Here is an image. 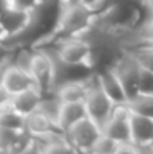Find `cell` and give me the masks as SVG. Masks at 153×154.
I'll return each instance as SVG.
<instances>
[{"label": "cell", "instance_id": "obj_13", "mask_svg": "<svg viewBox=\"0 0 153 154\" xmlns=\"http://www.w3.org/2000/svg\"><path fill=\"white\" fill-rule=\"evenodd\" d=\"M42 97L43 93L37 87H31L29 89H24L22 92L12 95L10 107L26 118L31 112L37 111Z\"/></svg>", "mask_w": 153, "mask_h": 154}, {"label": "cell", "instance_id": "obj_21", "mask_svg": "<svg viewBox=\"0 0 153 154\" xmlns=\"http://www.w3.org/2000/svg\"><path fill=\"white\" fill-rule=\"evenodd\" d=\"M129 51L136 57L141 66L153 72V48H137L129 49Z\"/></svg>", "mask_w": 153, "mask_h": 154}, {"label": "cell", "instance_id": "obj_1", "mask_svg": "<svg viewBox=\"0 0 153 154\" xmlns=\"http://www.w3.org/2000/svg\"><path fill=\"white\" fill-rule=\"evenodd\" d=\"M94 20L95 11L80 0H61V12L56 31L45 43L37 48L52 45L64 38L79 37L92 26Z\"/></svg>", "mask_w": 153, "mask_h": 154}, {"label": "cell", "instance_id": "obj_2", "mask_svg": "<svg viewBox=\"0 0 153 154\" xmlns=\"http://www.w3.org/2000/svg\"><path fill=\"white\" fill-rule=\"evenodd\" d=\"M87 82V96L84 99V104L87 108L88 116L103 130L106 123L111 118L115 104L102 89L98 81L96 73L91 75L86 80Z\"/></svg>", "mask_w": 153, "mask_h": 154}, {"label": "cell", "instance_id": "obj_25", "mask_svg": "<svg viewBox=\"0 0 153 154\" xmlns=\"http://www.w3.org/2000/svg\"><path fill=\"white\" fill-rule=\"evenodd\" d=\"M137 153V146L133 143H121L117 152L114 154H136Z\"/></svg>", "mask_w": 153, "mask_h": 154}, {"label": "cell", "instance_id": "obj_9", "mask_svg": "<svg viewBox=\"0 0 153 154\" xmlns=\"http://www.w3.org/2000/svg\"><path fill=\"white\" fill-rule=\"evenodd\" d=\"M130 133L132 143L137 147L151 146L153 142V119L140 114H130Z\"/></svg>", "mask_w": 153, "mask_h": 154}, {"label": "cell", "instance_id": "obj_12", "mask_svg": "<svg viewBox=\"0 0 153 154\" xmlns=\"http://www.w3.org/2000/svg\"><path fill=\"white\" fill-rule=\"evenodd\" d=\"M0 82L10 91L11 95L19 93L22 91L29 89L31 87H37L31 75H30V72L16 66L15 64H12L5 70V73L3 75L2 80H0Z\"/></svg>", "mask_w": 153, "mask_h": 154}, {"label": "cell", "instance_id": "obj_19", "mask_svg": "<svg viewBox=\"0 0 153 154\" xmlns=\"http://www.w3.org/2000/svg\"><path fill=\"white\" fill-rule=\"evenodd\" d=\"M119 145L121 143L117 142L115 139L110 138V137L102 133V135L98 138V141L92 146L89 154H114L119 147Z\"/></svg>", "mask_w": 153, "mask_h": 154}, {"label": "cell", "instance_id": "obj_23", "mask_svg": "<svg viewBox=\"0 0 153 154\" xmlns=\"http://www.w3.org/2000/svg\"><path fill=\"white\" fill-rule=\"evenodd\" d=\"M20 154H43V146L37 138H31V141Z\"/></svg>", "mask_w": 153, "mask_h": 154}, {"label": "cell", "instance_id": "obj_33", "mask_svg": "<svg viewBox=\"0 0 153 154\" xmlns=\"http://www.w3.org/2000/svg\"><path fill=\"white\" fill-rule=\"evenodd\" d=\"M0 109H2V108H0Z\"/></svg>", "mask_w": 153, "mask_h": 154}, {"label": "cell", "instance_id": "obj_7", "mask_svg": "<svg viewBox=\"0 0 153 154\" xmlns=\"http://www.w3.org/2000/svg\"><path fill=\"white\" fill-rule=\"evenodd\" d=\"M130 108L127 104H115L111 118L102 133L107 137L115 139L119 143H132V133H130Z\"/></svg>", "mask_w": 153, "mask_h": 154}, {"label": "cell", "instance_id": "obj_5", "mask_svg": "<svg viewBox=\"0 0 153 154\" xmlns=\"http://www.w3.org/2000/svg\"><path fill=\"white\" fill-rule=\"evenodd\" d=\"M65 135L77 152L89 153L98 138L102 135V128L89 116H86L70 126Z\"/></svg>", "mask_w": 153, "mask_h": 154}, {"label": "cell", "instance_id": "obj_6", "mask_svg": "<svg viewBox=\"0 0 153 154\" xmlns=\"http://www.w3.org/2000/svg\"><path fill=\"white\" fill-rule=\"evenodd\" d=\"M141 65L136 60V57L129 50H125L123 54L114 64L113 70L119 79L127 99H133L138 95V76H140Z\"/></svg>", "mask_w": 153, "mask_h": 154}, {"label": "cell", "instance_id": "obj_20", "mask_svg": "<svg viewBox=\"0 0 153 154\" xmlns=\"http://www.w3.org/2000/svg\"><path fill=\"white\" fill-rule=\"evenodd\" d=\"M24 130H11V128L0 127V154H5L20 138Z\"/></svg>", "mask_w": 153, "mask_h": 154}, {"label": "cell", "instance_id": "obj_31", "mask_svg": "<svg viewBox=\"0 0 153 154\" xmlns=\"http://www.w3.org/2000/svg\"><path fill=\"white\" fill-rule=\"evenodd\" d=\"M39 2H50V0H39Z\"/></svg>", "mask_w": 153, "mask_h": 154}, {"label": "cell", "instance_id": "obj_32", "mask_svg": "<svg viewBox=\"0 0 153 154\" xmlns=\"http://www.w3.org/2000/svg\"><path fill=\"white\" fill-rule=\"evenodd\" d=\"M151 146H152V147H153V142H152V145H151Z\"/></svg>", "mask_w": 153, "mask_h": 154}, {"label": "cell", "instance_id": "obj_29", "mask_svg": "<svg viewBox=\"0 0 153 154\" xmlns=\"http://www.w3.org/2000/svg\"><path fill=\"white\" fill-rule=\"evenodd\" d=\"M145 150H146V153H148V154H153V147L152 146H146Z\"/></svg>", "mask_w": 153, "mask_h": 154}, {"label": "cell", "instance_id": "obj_24", "mask_svg": "<svg viewBox=\"0 0 153 154\" xmlns=\"http://www.w3.org/2000/svg\"><path fill=\"white\" fill-rule=\"evenodd\" d=\"M11 97H12V95L10 93V91L0 82V108H4V107L10 106Z\"/></svg>", "mask_w": 153, "mask_h": 154}, {"label": "cell", "instance_id": "obj_4", "mask_svg": "<svg viewBox=\"0 0 153 154\" xmlns=\"http://www.w3.org/2000/svg\"><path fill=\"white\" fill-rule=\"evenodd\" d=\"M48 48L56 54V57L60 61L69 65H88L89 66V48L88 42L83 39L81 37H69L64 39L56 41L54 43L48 46ZM91 68V66H89Z\"/></svg>", "mask_w": 153, "mask_h": 154}, {"label": "cell", "instance_id": "obj_16", "mask_svg": "<svg viewBox=\"0 0 153 154\" xmlns=\"http://www.w3.org/2000/svg\"><path fill=\"white\" fill-rule=\"evenodd\" d=\"M61 106H62L61 100H60V99L56 96V93L53 92V93H49V95H43V97H42V100H41L38 109H39L41 112H43V114H45L46 116H48L56 126H58ZM58 127H60V126H58ZM60 130H61V128H60Z\"/></svg>", "mask_w": 153, "mask_h": 154}, {"label": "cell", "instance_id": "obj_18", "mask_svg": "<svg viewBox=\"0 0 153 154\" xmlns=\"http://www.w3.org/2000/svg\"><path fill=\"white\" fill-rule=\"evenodd\" d=\"M26 118L12 109L10 106L0 109V127L11 128V130H24Z\"/></svg>", "mask_w": 153, "mask_h": 154}, {"label": "cell", "instance_id": "obj_28", "mask_svg": "<svg viewBox=\"0 0 153 154\" xmlns=\"http://www.w3.org/2000/svg\"><path fill=\"white\" fill-rule=\"evenodd\" d=\"M136 154H148L145 150V147H137V153Z\"/></svg>", "mask_w": 153, "mask_h": 154}, {"label": "cell", "instance_id": "obj_15", "mask_svg": "<svg viewBox=\"0 0 153 154\" xmlns=\"http://www.w3.org/2000/svg\"><path fill=\"white\" fill-rule=\"evenodd\" d=\"M88 116L87 108L84 101H76V103H62L61 112H60V122L58 126L64 133H67L68 128L73 126L76 122L81 120L83 118Z\"/></svg>", "mask_w": 153, "mask_h": 154}, {"label": "cell", "instance_id": "obj_11", "mask_svg": "<svg viewBox=\"0 0 153 154\" xmlns=\"http://www.w3.org/2000/svg\"><path fill=\"white\" fill-rule=\"evenodd\" d=\"M24 130H26L33 138H37V139H42L53 133H64V131L60 130L58 126L54 125L39 109L31 112L30 115L26 116Z\"/></svg>", "mask_w": 153, "mask_h": 154}, {"label": "cell", "instance_id": "obj_14", "mask_svg": "<svg viewBox=\"0 0 153 154\" xmlns=\"http://www.w3.org/2000/svg\"><path fill=\"white\" fill-rule=\"evenodd\" d=\"M56 96L61 100V103H76L84 101L87 96V82L83 81H68L62 82L54 89Z\"/></svg>", "mask_w": 153, "mask_h": 154}, {"label": "cell", "instance_id": "obj_30", "mask_svg": "<svg viewBox=\"0 0 153 154\" xmlns=\"http://www.w3.org/2000/svg\"><path fill=\"white\" fill-rule=\"evenodd\" d=\"M0 45H3V34H2V31H0Z\"/></svg>", "mask_w": 153, "mask_h": 154}, {"label": "cell", "instance_id": "obj_22", "mask_svg": "<svg viewBox=\"0 0 153 154\" xmlns=\"http://www.w3.org/2000/svg\"><path fill=\"white\" fill-rule=\"evenodd\" d=\"M138 93L153 95V72L141 66L138 76Z\"/></svg>", "mask_w": 153, "mask_h": 154}, {"label": "cell", "instance_id": "obj_26", "mask_svg": "<svg viewBox=\"0 0 153 154\" xmlns=\"http://www.w3.org/2000/svg\"><path fill=\"white\" fill-rule=\"evenodd\" d=\"M81 3H84V4L86 5H88L89 8H92V10H96L98 7H99L100 5V3L103 2V0H80Z\"/></svg>", "mask_w": 153, "mask_h": 154}, {"label": "cell", "instance_id": "obj_17", "mask_svg": "<svg viewBox=\"0 0 153 154\" xmlns=\"http://www.w3.org/2000/svg\"><path fill=\"white\" fill-rule=\"evenodd\" d=\"M127 107L132 112L140 114L142 116H148L153 119V95L138 93L133 99L127 101Z\"/></svg>", "mask_w": 153, "mask_h": 154}, {"label": "cell", "instance_id": "obj_10", "mask_svg": "<svg viewBox=\"0 0 153 154\" xmlns=\"http://www.w3.org/2000/svg\"><path fill=\"white\" fill-rule=\"evenodd\" d=\"M96 77L102 89L113 100L114 104H127V101H129L127 95L125 92L119 79L117 77L115 72L113 70V68L96 72Z\"/></svg>", "mask_w": 153, "mask_h": 154}, {"label": "cell", "instance_id": "obj_3", "mask_svg": "<svg viewBox=\"0 0 153 154\" xmlns=\"http://www.w3.org/2000/svg\"><path fill=\"white\" fill-rule=\"evenodd\" d=\"M33 58L30 64V75L34 80L37 88L43 93L54 92V60L52 53L45 48H33Z\"/></svg>", "mask_w": 153, "mask_h": 154}, {"label": "cell", "instance_id": "obj_27", "mask_svg": "<svg viewBox=\"0 0 153 154\" xmlns=\"http://www.w3.org/2000/svg\"><path fill=\"white\" fill-rule=\"evenodd\" d=\"M144 7H145L146 10H149V11H153V0H146Z\"/></svg>", "mask_w": 153, "mask_h": 154}, {"label": "cell", "instance_id": "obj_8", "mask_svg": "<svg viewBox=\"0 0 153 154\" xmlns=\"http://www.w3.org/2000/svg\"><path fill=\"white\" fill-rule=\"evenodd\" d=\"M29 16L30 11L14 7L11 4L2 8L0 10V31L3 34V39L20 32L26 27Z\"/></svg>", "mask_w": 153, "mask_h": 154}]
</instances>
